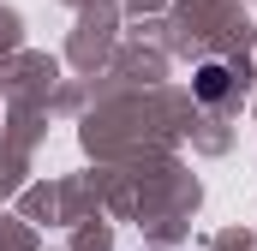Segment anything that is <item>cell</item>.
Returning <instances> with one entry per match:
<instances>
[{"label": "cell", "instance_id": "obj_1", "mask_svg": "<svg viewBox=\"0 0 257 251\" xmlns=\"http://www.w3.org/2000/svg\"><path fill=\"white\" fill-rule=\"evenodd\" d=\"M227 90H233V72H227L221 60L197 66V102H227Z\"/></svg>", "mask_w": 257, "mask_h": 251}]
</instances>
